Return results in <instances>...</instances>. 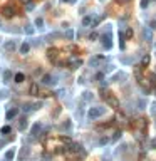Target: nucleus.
<instances>
[{
  "label": "nucleus",
  "mask_w": 156,
  "mask_h": 161,
  "mask_svg": "<svg viewBox=\"0 0 156 161\" xmlns=\"http://www.w3.org/2000/svg\"><path fill=\"white\" fill-rule=\"evenodd\" d=\"M22 109L27 113V111H30V109H32V106H30V104H24V107H22Z\"/></svg>",
  "instance_id": "27"
},
{
  "label": "nucleus",
  "mask_w": 156,
  "mask_h": 161,
  "mask_svg": "<svg viewBox=\"0 0 156 161\" xmlns=\"http://www.w3.org/2000/svg\"><path fill=\"white\" fill-rule=\"evenodd\" d=\"M13 156H15V148H10L9 151L5 153V161H12Z\"/></svg>",
  "instance_id": "7"
},
{
  "label": "nucleus",
  "mask_w": 156,
  "mask_h": 161,
  "mask_svg": "<svg viewBox=\"0 0 156 161\" xmlns=\"http://www.w3.org/2000/svg\"><path fill=\"white\" fill-rule=\"evenodd\" d=\"M47 57H49V60H51V62H55V57H57V51H55V49H51V51L47 52Z\"/></svg>",
  "instance_id": "8"
},
{
  "label": "nucleus",
  "mask_w": 156,
  "mask_h": 161,
  "mask_svg": "<svg viewBox=\"0 0 156 161\" xmlns=\"http://www.w3.org/2000/svg\"><path fill=\"white\" fill-rule=\"evenodd\" d=\"M35 25H37V27H42V25H44V20H42L40 17H39V19H35Z\"/></svg>",
  "instance_id": "20"
},
{
  "label": "nucleus",
  "mask_w": 156,
  "mask_h": 161,
  "mask_svg": "<svg viewBox=\"0 0 156 161\" xmlns=\"http://www.w3.org/2000/svg\"><path fill=\"white\" fill-rule=\"evenodd\" d=\"M126 35H127V37H133V30H131V29H127V30H126Z\"/></svg>",
  "instance_id": "29"
},
{
  "label": "nucleus",
  "mask_w": 156,
  "mask_h": 161,
  "mask_svg": "<svg viewBox=\"0 0 156 161\" xmlns=\"http://www.w3.org/2000/svg\"><path fill=\"white\" fill-rule=\"evenodd\" d=\"M17 113H19V109H12V111H9V113H7V119H12V117H15L17 116Z\"/></svg>",
  "instance_id": "14"
},
{
  "label": "nucleus",
  "mask_w": 156,
  "mask_h": 161,
  "mask_svg": "<svg viewBox=\"0 0 156 161\" xmlns=\"http://www.w3.org/2000/svg\"><path fill=\"white\" fill-rule=\"evenodd\" d=\"M3 49H5V51H9V52H13V51L17 49L15 40H7L5 44H3Z\"/></svg>",
  "instance_id": "6"
},
{
  "label": "nucleus",
  "mask_w": 156,
  "mask_h": 161,
  "mask_svg": "<svg viewBox=\"0 0 156 161\" xmlns=\"http://www.w3.org/2000/svg\"><path fill=\"white\" fill-rule=\"evenodd\" d=\"M29 51H30V45L27 44V42H25V44H22V47H20V54H27Z\"/></svg>",
  "instance_id": "17"
},
{
  "label": "nucleus",
  "mask_w": 156,
  "mask_h": 161,
  "mask_svg": "<svg viewBox=\"0 0 156 161\" xmlns=\"http://www.w3.org/2000/svg\"><path fill=\"white\" fill-rule=\"evenodd\" d=\"M69 151L70 153H74V155H82V149H81V146L79 144H76V143H70L69 144Z\"/></svg>",
  "instance_id": "5"
},
{
  "label": "nucleus",
  "mask_w": 156,
  "mask_h": 161,
  "mask_svg": "<svg viewBox=\"0 0 156 161\" xmlns=\"http://www.w3.org/2000/svg\"><path fill=\"white\" fill-rule=\"evenodd\" d=\"M64 2H67V3H70V2H74V0H64Z\"/></svg>",
  "instance_id": "34"
},
{
  "label": "nucleus",
  "mask_w": 156,
  "mask_h": 161,
  "mask_svg": "<svg viewBox=\"0 0 156 161\" xmlns=\"http://www.w3.org/2000/svg\"><path fill=\"white\" fill-rule=\"evenodd\" d=\"M27 155H29V149H27V148H22V149H20V155H19V159L22 161Z\"/></svg>",
  "instance_id": "15"
},
{
  "label": "nucleus",
  "mask_w": 156,
  "mask_h": 161,
  "mask_svg": "<svg viewBox=\"0 0 156 161\" xmlns=\"http://www.w3.org/2000/svg\"><path fill=\"white\" fill-rule=\"evenodd\" d=\"M102 96H104V99L108 101L109 106H112V107H119V101L114 97V96H108V94H102Z\"/></svg>",
  "instance_id": "4"
},
{
  "label": "nucleus",
  "mask_w": 156,
  "mask_h": 161,
  "mask_svg": "<svg viewBox=\"0 0 156 161\" xmlns=\"http://www.w3.org/2000/svg\"><path fill=\"white\" fill-rule=\"evenodd\" d=\"M25 34H29V35L34 34V29H32V25H27V27H25Z\"/></svg>",
  "instance_id": "23"
},
{
  "label": "nucleus",
  "mask_w": 156,
  "mask_h": 161,
  "mask_svg": "<svg viewBox=\"0 0 156 161\" xmlns=\"http://www.w3.org/2000/svg\"><path fill=\"white\" fill-rule=\"evenodd\" d=\"M42 82H44V84H47V86H52V84H54V79H52L49 74H45V76L42 77Z\"/></svg>",
  "instance_id": "9"
},
{
  "label": "nucleus",
  "mask_w": 156,
  "mask_h": 161,
  "mask_svg": "<svg viewBox=\"0 0 156 161\" xmlns=\"http://www.w3.org/2000/svg\"><path fill=\"white\" fill-rule=\"evenodd\" d=\"M9 97V92L7 91H0V99H7Z\"/></svg>",
  "instance_id": "21"
},
{
  "label": "nucleus",
  "mask_w": 156,
  "mask_h": 161,
  "mask_svg": "<svg viewBox=\"0 0 156 161\" xmlns=\"http://www.w3.org/2000/svg\"><path fill=\"white\" fill-rule=\"evenodd\" d=\"M141 7H143V9H146V7H148V0H143V2H141Z\"/></svg>",
  "instance_id": "30"
},
{
  "label": "nucleus",
  "mask_w": 156,
  "mask_h": 161,
  "mask_svg": "<svg viewBox=\"0 0 156 161\" xmlns=\"http://www.w3.org/2000/svg\"><path fill=\"white\" fill-rule=\"evenodd\" d=\"M40 128H42V126H40L39 123L34 124V126H32V134H34V136H39V133H40Z\"/></svg>",
  "instance_id": "10"
},
{
  "label": "nucleus",
  "mask_w": 156,
  "mask_h": 161,
  "mask_svg": "<svg viewBox=\"0 0 156 161\" xmlns=\"http://www.w3.org/2000/svg\"><path fill=\"white\" fill-rule=\"evenodd\" d=\"M148 62H150V55H144V57H143V66L146 67V66H148Z\"/></svg>",
  "instance_id": "24"
},
{
  "label": "nucleus",
  "mask_w": 156,
  "mask_h": 161,
  "mask_svg": "<svg viewBox=\"0 0 156 161\" xmlns=\"http://www.w3.org/2000/svg\"><path fill=\"white\" fill-rule=\"evenodd\" d=\"M144 35H146V39H148V40H151V32L148 30V29L144 30Z\"/></svg>",
  "instance_id": "26"
},
{
  "label": "nucleus",
  "mask_w": 156,
  "mask_h": 161,
  "mask_svg": "<svg viewBox=\"0 0 156 161\" xmlns=\"http://www.w3.org/2000/svg\"><path fill=\"white\" fill-rule=\"evenodd\" d=\"M25 128H27V119H24V117H22V119H19V129L24 131Z\"/></svg>",
  "instance_id": "13"
},
{
  "label": "nucleus",
  "mask_w": 156,
  "mask_h": 161,
  "mask_svg": "<svg viewBox=\"0 0 156 161\" xmlns=\"http://www.w3.org/2000/svg\"><path fill=\"white\" fill-rule=\"evenodd\" d=\"M66 37H67V39H72V37H74V30H70V29H69V30L66 32Z\"/></svg>",
  "instance_id": "22"
},
{
  "label": "nucleus",
  "mask_w": 156,
  "mask_h": 161,
  "mask_svg": "<svg viewBox=\"0 0 156 161\" xmlns=\"http://www.w3.org/2000/svg\"><path fill=\"white\" fill-rule=\"evenodd\" d=\"M10 131H12V128H10V126H3L2 129H0V134H3V136H5V134H9Z\"/></svg>",
  "instance_id": "18"
},
{
  "label": "nucleus",
  "mask_w": 156,
  "mask_h": 161,
  "mask_svg": "<svg viewBox=\"0 0 156 161\" xmlns=\"http://www.w3.org/2000/svg\"><path fill=\"white\" fill-rule=\"evenodd\" d=\"M30 94H32V96H37V94H39V86H37V84H32V86H30Z\"/></svg>",
  "instance_id": "16"
},
{
  "label": "nucleus",
  "mask_w": 156,
  "mask_h": 161,
  "mask_svg": "<svg viewBox=\"0 0 156 161\" xmlns=\"http://www.w3.org/2000/svg\"><path fill=\"white\" fill-rule=\"evenodd\" d=\"M20 2H22V3H27V5H29V3H30V0H20Z\"/></svg>",
  "instance_id": "33"
},
{
  "label": "nucleus",
  "mask_w": 156,
  "mask_h": 161,
  "mask_svg": "<svg viewBox=\"0 0 156 161\" xmlns=\"http://www.w3.org/2000/svg\"><path fill=\"white\" fill-rule=\"evenodd\" d=\"M111 39H112V35H111V34H104V35H102V45H104V49H108V51L112 47Z\"/></svg>",
  "instance_id": "3"
},
{
  "label": "nucleus",
  "mask_w": 156,
  "mask_h": 161,
  "mask_svg": "<svg viewBox=\"0 0 156 161\" xmlns=\"http://www.w3.org/2000/svg\"><path fill=\"white\" fill-rule=\"evenodd\" d=\"M102 114H104V109H99V107H91L89 113H87V119L94 121V119H97V117H101Z\"/></svg>",
  "instance_id": "1"
},
{
  "label": "nucleus",
  "mask_w": 156,
  "mask_h": 161,
  "mask_svg": "<svg viewBox=\"0 0 156 161\" xmlns=\"http://www.w3.org/2000/svg\"><path fill=\"white\" fill-rule=\"evenodd\" d=\"M82 25H84V27L91 25V17H89V15H87V17H84V19H82Z\"/></svg>",
  "instance_id": "19"
},
{
  "label": "nucleus",
  "mask_w": 156,
  "mask_h": 161,
  "mask_svg": "<svg viewBox=\"0 0 156 161\" xmlns=\"http://www.w3.org/2000/svg\"><path fill=\"white\" fill-rule=\"evenodd\" d=\"M12 77H13L12 71H5V72H3V81H5V82H9L10 79H12Z\"/></svg>",
  "instance_id": "12"
},
{
  "label": "nucleus",
  "mask_w": 156,
  "mask_h": 161,
  "mask_svg": "<svg viewBox=\"0 0 156 161\" xmlns=\"http://www.w3.org/2000/svg\"><path fill=\"white\" fill-rule=\"evenodd\" d=\"M151 29H156V19L151 20Z\"/></svg>",
  "instance_id": "31"
},
{
  "label": "nucleus",
  "mask_w": 156,
  "mask_h": 161,
  "mask_svg": "<svg viewBox=\"0 0 156 161\" xmlns=\"http://www.w3.org/2000/svg\"><path fill=\"white\" fill-rule=\"evenodd\" d=\"M2 15L5 17V19H12L13 15H15V9H13V5H7L2 9Z\"/></svg>",
  "instance_id": "2"
},
{
  "label": "nucleus",
  "mask_w": 156,
  "mask_h": 161,
  "mask_svg": "<svg viewBox=\"0 0 156 161\" xmlns=\"http://www.w3.org/2000/svg\"><path fill=\"white\" fill-rule=\"evenodd\" d=\"M62 128H64V129H69V128H70V123H69V121H67V123H64Z\"/></svg>",
  "instance_id": "28"
},
{
  "label": "nucleus",
  "mask_w": 156,
  "mask_h": 161,
  "mask_svg": "<svg viewBox=\"0 0 156 161\" xmlns=\"http://www.w3.org/2000/svg\"><path fill=\"white\" fill-rule=\"evenodd\" d=\"M24 79H25V76H24L22 72H19V74H15V76H13V81H15L17 84H19V82H24Z\"/></svg>",
  "instance_id": "11"
},
{
  "label": "nucleus",
  "mask_w": 156,
  "mask_h": 161,
  "mask_svg": "<svg viewBox=\"0 0 156 161\" xmlns=\"http://www.w3.org/2000/svg\"><path fill=\"white\" fill-rule=\"evenodd\" d=\"M151 148H156V139H153V141H151Z\"/></svg>",
  "instance_id": "32"
},
{
  "label": "nucleus",
  "mask_w": 156,
  "mask_h": 161,
  "mask_svg": "<svg viewBox=\"0 0 156 161\" xmlns=\"http://www.w3.org/2000/svg\"><path fill=\"white\" fill-rule=\"evenodd\" d=\"M84 99H87V101L93 99V94H91V92H84Z\"/></svg>",
  "instance_id": "25"
}]
</instances>
